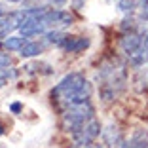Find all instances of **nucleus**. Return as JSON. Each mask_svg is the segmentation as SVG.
<instances>
[{"mask_svg": "<svg viewBox=\"0 0 148 148\" xmlns=\"http://www.w3.org/2000/svg\"><path fill=\"white\" fill-rule=\"evenodd\" d=\"M49 97L57 112H63L70 106L91 101V84L82 72H70L59 80V84H55Z\"/></svg>", "mask_w": 148, "mask_h": 148, "instance_id": "obj_1", "label": "nucleus"}, {"mask_svg": "<svg viewBox=\"0 0 148 148\" xmlns=\"http://www.w3.org/2000/svg\"><path fill=\"white\" fill-rule=\"evenodd\" d=\"M97 82H99V95L103 101H114L122 89L125 87L127 82V72L125 66L120 61L112 59L101 65L97 70Z\"/></svg>", "mask_w": 148, "mask_h": 148, "instance_id": "obj_2", "label": "nucleus"}, {"mask_svg": "<svg viewBox=\"0 0 148 148\" xmlns=\"http://www.w3.org/2000/svg\"><path fill=\"white\" fill-rule=\"evenodd\" d=\"M144 42H146V34L140 29L123 32L122 40H120V48H122L123 55L127 57V63L131 66H140L148 61L146 49H144Z\"/></svg>", "mask_w": 148, "mask_h": 148, "instance_id": "obj_3", "label": "nucleus"}, {"mask_svg": "<svg viewBox=\"0 0 148 148\" xmlns=\"http://www.w3.org/2000/svg\"><path fill=\"white\" fill-rule=\"evenodd\" d=\"M19 23H21V10H19V12L4 13V15L0 17V40L6 38L12 31L19 29Z\"/></svg>", "mask_w": 148, "mask_h": 148, "instance_id": "obj_4", "label": "nucleus"}, {"mask_svg": "<svg viewBox=\"0 0 148 148\" xmlns=\"http://www.w3.org/2000/svg\"><path fill=\"white\" fill-rule=\"evenodd\" d=\"M89 48V38L86 36H72V34H66L65 40L61 44V49L66 53H78L84 51V49Z\"/></svg>", "mask_w": 148, "mask_h": 148, "instance_id": "obj_5", "label": "nucleus"}, {"mask_svg": "<svg viewBox=\"0 0 148 148\" xmlns=\"http://www.w3.org/2000/svg\"><path fill=\"white\" fill-rule=\"evenodd\" d=\"M103 140H105V148H122L123 143H125L122 131L112 123L103 129Z\"/></svg>", "mask_w": 148, "mask_h": 148, "instance_id": "obj_6", "label": "nucleus"}, {"mask_svg": "<svg viewBox=\"0 0 148 148\" xmlns=\"http://www.w3.org/2000/svg\"><path fill=\"white\" fill-rule=\"evenodd\" d=\"M122 148H148V131L135 129L129 135V139H125Z\"/></svg>", "mask_w": 148, "mask_h": 148, "instance_id": "obj_7", "label": "nucleus"}, {"mask_svg": "<svg viewBox=\"0 0 148 148\" xmlns=\"http://www.w3.org/2000/svg\"><path fill=\"white\" fill-rule=\"evenodd\" d=\"M46 46H48V44L44 42V38L42 40H29V42H27V46L19 53H21L23 57H38L40 53H44Z\"/></svg>", "mask_w": 148, "mask_h": 148, "instance_id": "obj_8", "label": "nucleus"}, {"mask_svg": "<svg viewBox=\"0 0 148 148\" xmlns=\"http://www.w3.org/2000/svg\"><path fill=\"white\" fill-rule=\"evenodd\" d=\"M29 40L25 36H8L6 40H2V48H6L8 51H21L27 46Z\"/></svg>", "mask_w": 148, "mask_h": 148, "instance_id": "obj_9", "label": "nucleus"}, {"mask_svg": "<svg viewBox=\"0 0 148 148\" xmlns=\"http://www.w3.org/2000/svg\"><path fill=\"white\" fill-rule=\"evenodd\" d=\"M15 76H17V72H15L13 69L0 66V86H6V84H10L12 80H15Z\"/></svg>", "mask_w": 148, "mask_h": 148, "instance_id": "obj_10", "label": "nucleus"}, {"mask_svg": "<svg viewBox=\"0 0 148 148\" xmlns=\"http://www.w3.org/2000/svg\"><path fill=\"white\" fill-rule=\"evenodd\" d=\"M118 8L122 10V12H125V13H131L137 8V2L135 0H120V2H118Z\"/></svg>", "mask_w": 148, "mask_h": 148, "instance_id": "obj_11", "label": "nucleus"}, {"mask_svg": "<svg viewBox=\"0 0 148 148\" xmlns=\"http://www.w3.org/2000/svg\"><path fill=\"white\" fill-rule=\"evenodd\" d=\"M139 12H140V17L144 21H148V0H140L139 2Z\"/></svg>", "mask_w": 148, "mask_h": 148, "instance_id": "obj_12", "label": "nucleus"}, {"mask_svg": "<svg viewBox=\"0 0 148 148\" xmlns=\"http://www.w3.org/2000/svg\"><path fill=\"white\" fill-rule=\"evenodd\" d=\"M12 65V57L8 53H2L0 51V66H10Z\"/></svg>", "mask_w": 148, "mask_h": 148, "instance_id": "obj_13", "label": "nucleus"}, {"mask_svg": "<svg viewBox=\"0 0 148 148\" xmlns=\"http://www.w3.org/2000/svg\"><path fill=\"white\" fill-rule=\"evenodd\" d=\"M48 4H51L53 8H59V10H63V6L66 4V0H46Z\"/></svg>", "mask_w": 148, "mask_h": 148, "instance_id": "obj_14", "label": "nucleus"}, {"mask_svg": "<svg viewBox=\"0 0 148 148\" xmlns=\"http://www.w3.org/2000/svg\"><path fill=\"white\" fill-rule=\"evenodd\" d=\"M72 148H105V144H99V143H91V144H84V146H72Z\"/></svg>", "mask_w": 148, "mask_h": 148, "instance_id": "obj_15", "label": "nucleus"}, {"mask_svg": "<svg viewBox=\"0 0 148 148\" xmlns=\"http://www.w3.org/2000/svg\"><path fill=\"white\" fill-rule=\"evenodd\" d=\"M72 4H74V8H82V6H84V0H72Z\"/></svg>", "mask_w": 148, "mask_h": 148, "instance_id": "obj_16", "label": "nucleus"}, {"mask_svg": "<svg viewBox=\"0 0 148 148\" xmlns=\"http://www.w3.org/2000/svg\"><path fill=\"white\" fill-rule=\"evenodd\" d=\"M10 108H12V110H13V112H17V110H19V108H21V105H19V103H13V105H12V106H10Z\"/></svg>", "mask_w": 148, "mask_h": 148, "instance_id": "obj_17", "label": "nucleus"}, {"mask_svg": "<svg viewBox=\"0 0 148 148\" xmlns=\"http://www.w3.org/2000/svg\"><path fill=\"white\" fill-rule=\"evenodd\" d=\"M144 49H146V59H148V34H146V42H144Z\"/></svg>", "mask_w": 148, "mask_h": 148, "instance_id": "obj_18", "label": "nucleus"}, {"mask_svg": "<svg viewBox=\"0 0 148 148\" xmlns=\"http://www.w3.org/2000/svg\"><path fill=\"white\" fill-rule=\"evenodd\" d=\"M4 129H6V127H4V123L0 122V135H4Z\"/></svg>", "mask_w": 148, "mask_h": 148, "instance_id": "obj_19", "label": "nucleus"}, {"mask_svg": "<svg viewBox=\"0 0 148 148\" xmlns=\"http://www.w3.org/2000/svg\"><path fill=\"white\" fill-rule=\"evenodd\" d=\"M8 2H25V0H8Z\"/></svg>", "mask_w": 148, "mask_h": 148, "instance_id": "obj_20", "label": "nucleus"}, {"mask_svg": "<svg viewBox=\"0 0 148 148\" xmlns=\"http://www.w3.org/2000/svg\"><path fill=\"white\" fill-rule=\"evenodd\" d=\"M2 15H4V12H2V8H0V17H2Z\"/></svg>", "mask_w": 148, "mask_h": 148, "instance_id": "obj_21", "label": "nucleus"}, {"mask_svg": "<svg viewBox=\"0 0 148 148\" xmlns=\"http://www.w3.org/2000/svg\"><path fill=\"white\" fill-rule=\"evenodd\" d=\"M118 2H120V0H118Z\"/></svg>", "mask_w": 148, "mask_h": 148, "instance_id": "obj_22", "label": "nucleus"}]
</instances>
